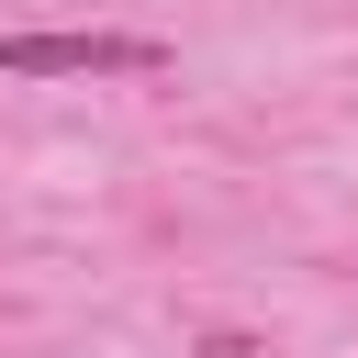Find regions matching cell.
<instances>
[{
  "mask_svg": "<svg viewBox=\"0 0 358 358\" xmlns=\"http://www.w3.org/2000/svg\"><path fill=\"white\" fill-rule=\"evenodd\" d=\"M168 45L157 34H11L0 78H157Z\"/></svg>",
  "mask_w": 358,
  "mask_h": 358,
  "instance_id": "6da1fadb",
  "label": "cell"
}]
</instances>
